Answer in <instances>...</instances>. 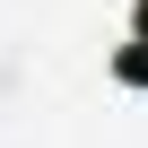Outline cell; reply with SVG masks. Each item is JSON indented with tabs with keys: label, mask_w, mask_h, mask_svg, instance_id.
<instances>
[{
	"label": "cell",
	"mask_w": 148,
	"mask_h": 148,
	"mask_svg": "<svg viewBox=\"0 0 148 148\" xmlns=\"http://www.w3.org/2000/svg\"><path fill=\"white\" fill-rule=\"evenodd\" d=\"M113 79H122V87H148V52H139V44H113Z\"/></svg>",
	"instance_id": "1"
},
{
	"label": "cell",
	"mask_w": 148,
	"mask_h": 148,
	"mask_svg": "<svg viewBox=\"0 0 148 148\" xmlns=\"http://www.w3.org/2000/svg\"><path fill=\"white\" fill-rule=\"evenodd\" d=\"M131 44L148 52V0H131Z\"/></svg>",
	"instance_id": "2"
}]
</instances>
